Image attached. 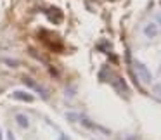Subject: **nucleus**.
I'll use <instances>...</instances> for the list:
<instances>
[{
	"mask_svg": "<svg viewBox=\"0 0 161 140\" xmlns=\"http://www.w3.org/2000/svg\"><path fill=\"white\" fill-rule=\"evenodd\" d=\"M23 81H25V83H26V85H30V87H31V88H33V90H36V92H40V94H42V95H43V97H47V94H45V92H43V90H42V88H40V87H38V83H35V81H33V80H31V78H26V76H25V78H23Z\"/></svg>",
	"mask_w": 161,
	"mask_h": 140,
	"instance_id": "obj_2",
	"label": "nucleus"
},
{
	"mask_svg": "<svg viewBox=\"0 0 161 140\" xmlns=\"http://www.w3.org/2000/svg\"><path fill=\"white\" fill-rule=\"evenodd\" d=\"M114 87L118 88L119 92H126V83H125V80H121V78H118V80L114 81Z\"/></svg>",
	"mask_w": 161,
	"mask_h": 140,
	"instance_id": "obj_5",
	"label": "nucleus"
},
{
	"mask_svg": "<svg viewBox=\"0 0 161 140\" xmlns=\"http://www.w3.org/2000/svg\"><path fill=\"white\" fill-rule=\"evenodd\" d=\"M18 121L21 123V125H25V126H28V121H26L25 118H21V116H18Z\"/></svg>",
	"mask_w": 161,
	"mask_h": 140,
	"instance_id": "obj_6",
	"label": "nucleus"
},
{
	"mask_svg": "<svg viewBox=\"0 0 161 140\" xmlns=\"http://www.w3.org/2000/svg\"><path fill=\"white\" fill-rule=\"evenodd\" d=\"M12 97H14V99H21V100H26V102H33V95L31 94H26V92H14Z\"/></svg>",
	"mask_w": 161,
	"mask_h": 140,
	"instance_id": "obj_3",
	"label": "nucleus"
},
{
	"mask_svg": "<svg viewBox=\"0 0 161 140\" xmlns=\"http://www.w3.org/2000/svg\"><path fill=\"white\" fill-rule=\"evenodd\" d=\"M158 21H159V23H161V16H159V19H158Z\"/></svg>",
	"mask_w": 161,
	"mask_h": 140,
	"instance_id": "obj_8",
	"label": "nucleus"
},
{
	"mask_svg": "<svg viewBox=\"0 0 161 140\" xmlns=\"http://www.w3.org/2000/svg\"><path fill=\"white\" fill-rule=\"evenodd\" d=\"M154 92H156V94L161 97V85H156V87H154Z\"/></svg>",
	"mask_w": 161,
	"mask_h": 140,
	"instance_id": "obj_7",
	"label": "nucleus"
},
{
	"mask_svg": "<svg viewBox=\"0 0 161 140\" xmlns=\"http://www.w3.org/2000/svg\"><path fill=\"white\" fill-rule=\"evenodd\" d=\"M144 33H146V36H149V38H154V36L158 35V28L156 24H147L146 30H144Z\"/></svg>",
	"mask_w": 161,
	"mask_h": 140,
	"instance_id": "obj_4",
	"label": "nucleus"
},
{
	"mask_svg": "<svg viewBox=\"0 0 161 140\" xmlns=\"http://www.w3.org/2000/svg\"><path fill=\"white\" fill-rule=\"evenodd\" d=\"M135 67L139 69V74H140V78H142L146 83H149L151 81V74H149V71H147V67L144 66L142 62H135Z\"/></svg>",
	"mask_w": 161,
	"mask_h": 140,
	"instance_id": "obj_1",
	"label": "nucleus"
}]
</instances>
